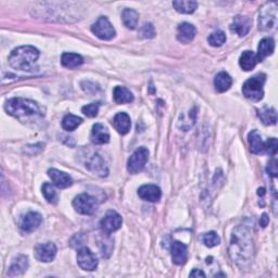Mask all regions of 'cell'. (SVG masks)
Instances as JSON below:
<instances>
[{"label": "cell", "mask_w": 278, "mask_h": 278, "mask_svg": "<svg viewBox=\"0 0 278 278\" xmlns=\"http://www.w3.org/2000/svg\"><path fill=\"white\" fill-rule=\"evenodd\" d=\"M113 98L118 104H130L134 101V96L128 90L126 87L118 86L113 90Z\"/></svg>", "instance_id": "cell-23"}, {"label": "cell", "mask_w": 278, "mask_h": 278, "mask_svg": "<svg viewBox=\"0 0 278 278\" xmlns=\"http://www.w3.org/2000/svg\"><path fill=\"white\" fill-rule=\"evenodd\" d=\"M201 240L208 248H214L220 244V238L216 232H210L204 234V235L202 236Z\"/></svg>", "instance_id": "cell-32"}, {"label": "cell", "mask_w": 278, "mask_h": 278, "mask_svg": "<svg viewBox=\"0 0 278 278\" xmlns=\"http://www.w3.org/2000/svg\"><path fill=\"white\" fill-rule=\"evenodd\" d=\"M197 30L194 26L189 23H182L178 26V40L182 44H190L196 37Z\"/></svg>", "instance_id": "cell-20"}, {"label": "cell", "mask_w": 278, "mask_h": 278, "mask_svg": "<svg viewBox=\"0 0 278 278\" xmlns=\"http://www.w3.org/2000/svg\"><path fill=\"white\" fill-rule=\"evenodd\" d=\"M148 160H149L148 149L144 147L137 149L130 158L128 163V170L132 175L140 173L144 168V166H146Z\"/></svg>", "instance_id": "cell-7"}, {"label": "cell", "mask_w": 278, "mask_h": 278, "mask_svg": "<svg viewBox=\"0 0 278 278\" xmlns=\"http://www.w3.org/2000/svg\"><path fill=\"white\" fill-rule=\"evenodd\" d=\"M73 206L82 216H92L98 210V202L90 194H83L74 199Z\"/></svg>", "instance_id": "cell-5"}, {"label": "cell", "mask_w": 278, "mask_h": 278, "mask_svg": "<svg viewBox=\"0 0 278 278\" xmlns=\"http://www.w3.org/2000/svg\"><path fill=\"white\" fill-rule=\"evenodd\" d=\"M62 66L66 68H78L84 63L83 58L76 54H63L61 58Z\"/></svg>", "instance_id": "cell-28"}, {"label": "cell", "mask_w": 278, "mask_h": 278, "mask_svg": "<svg viewBox=\"0 0 278 278\" xmlns=\"http://www.w3.org/2000/svg\"><path fill=\"white\" fill-rule=\"evenodd\" d=\"M122 20L126 28L128 30H134L137 28L138 21H139V14L135 10L132 9H125L122 14Z\"/></svg>", "instance_id": "cell-29"}, {"label": "cell", "mask_w": 278, "mask_h": 278, "mask_svg": "<svg viewBox=\"0 0 278 278\" xmlns=\"http://www.w3.org/2000/svg\"><path fill=\"white\" fill-rule=\"evenodd\" d=\"M4 109L9 116L21 120V121L28 118H42L45 116L38 104L33 100L24 98H14L8 100Z\"/></svg>", "instance_id": "cell-3"}, {"label": "cell", "mask_w": 278, "mask_h": 278, "mask_svg": "<svg viewBox=\"0 0 278 278\" xmlns=\"http://www.w3.org/2000/svg\"><path fill=\"white\" fill-rule=\"evenodd\" d=\"M268 175L272 176V178H277L278 166H277V161L276 160H273L272 162H270L268 166Z\"/></svg>", "instance_id": "cell-39"}, {"label": "cell", "mask_w": 278, "mask_h": 278, "mask_svg": "<svg viewBox=\"0 0 278 278\" xmlns=\"http://www.w3.org/2000/svg\"><path fill=\"white\" fill-rule=\"evenodd\" d=\"M232 85V78L230 75L226 72H220L216 75V80H214V86L218 92H225L230 90Z\"/></svg>", "instance_id": "cell-24"}, {"label": "cell", "mask_w": 278, "mask_h": 278, "mask_svg": "<svg viewBox=\"0 0 278 278\" xmlns=\"http://www.w3.org/2000/svg\"><path fill=\"white\" fill-rule=\"evenodd\" d=\"M208 44H210L212 47H222L226 42L227 38H226V35L224 32L218 30V32H214V33H212L210 35V37H208Z\"/></svg>", "instance_id": "cell-34"}, {"label": "cell", "mask_w": 278, "mask_h": 278, "mask_svg": "<svg viewBox=\"0 0 278 278\" xmlns=\"http://www.w3.org/2000/svg\"><path fill=\"white\" fill-rule=\"evenodd\" d=\"M230 256L240 268H248L254 261V235L248 226L240 225L234 230L230 244Z\"/></svg>", "instance_id": "cell-1"}, {"label": "cell", "mask_w": 278, "mask_h": 278, "mask_svg": "<svg viewBox=\"0 0 278 278\" xmlns=\"http://www.w3.org/2000/svg\"><path fill=\"white\" fill-rule=\"evenodd\" d=\"M249 144H250V151L254 154H260L264 151V142L262 140L261 135L258 134V130H252L249 137Z\"/></svg>", "instance_id": "cell-26"}, {"label": "cell", "mask_w": 278, "mask_h": 278, "mask_svg": "<svg viewBox=\"0 0 278 278\" xmlns=\"http://www.w3.org/2000/svg\"><path fill=\"white\" fill-rule=\"evenodd\" d=\"M48 176L54 182V184L60 188V189H66L71 187L73 184V180L71 178V176L68 175L66 173H63L59 170L52 168L48 170Z\"/></svg>", "instance_id": "cell-15"}, {"label": "cell", "mask_w": 278, "mask_h": 278, "mask_svg": "<svg viewBox=\"0 0 278 278\" xmlns=\"http://www.w3.org/2000/svg\"><path fill=\"white\" fill-rule=\"evenodd\" d=\"M56 247L52 242L40 244L36 246L35 248V258L40 262L42 263H50L54 260L56 256Z\"/></svg>", "instance_id": "cell-12"}, {"label": "cell", "mask_w": 278, "mask_h": 278, "mask_svg": "<svg viewBox=\"0 0 278 278\" xmlns=\"http://www.w3.org/2000/svg\"><path fill=\"white\" fill-rule=\"evenodd\" d=\"M190 277H206V274L200 270H194L190 273Z\"/></svg>", "instance_id": "cell-41"}, {"label": "cell", "mask_w": 278, "mask_h": 278, "mask_svg": "<svg viewBox=\"0 0 278 278\" xmlns=\"http://www.w3.org/2000/svg\"><path fill=\"white\" fill-rule=\"evenodd\" d=\"M258 118L265 125H275L277 122V113L274 108H268L265 106L262 110L258 111Z\"/></svg>", "instance_id": "cell-30"}, {"label": "cell", "mask_w": 278, "mask_h": 278, "mask_svg": "<svg viewBox=\"0 0 278 278\" xmlns=\"http://www.w3.org/2000/svg\"><path fill=\"white\" fill-rule=\"evenodd\" d=\"M278 149V144L276 138H270L264 144V151L270 156H276Z\"/></svg>", "instance_id": "cell-37"}, {"label": "cell", "mask_w": 278, "mask_h": 278, "mask_svg": "<svg viewBox=\"0 0 278 278\" xmlns=\"http://www.w3.org/2000/svg\"><path fill=\"white\" fill-rule=\"evenodd\" d=\"M172 258L176 265H184L188 260V249L184 244L174 242L172 244Z\"/></svg>", "instance_id": "cell-18"}, {"label": "cell", "mask_w": 278, "mask_h": 278, "mask_svg": "<svg viewBox=\"0 0 278 278\" xmlns=\"http://www.w3.org/2000/svg\"><path fill=\"white\" fill-rule=\"evenodd\" d=\"M42 222V218L40 213L30 212L22 218L20 227H21L22 232L30 234V232H35L37 228H38Z\"/></svg>", "instance_id": "cell-13"}, {"label": "cell", "mask_w": 278, "mask_h": 278, "mask_svg": "<svg viewBox=\"0 0 278 278\" xmlns=\"http://www.w3.org/2000/svg\"><path fill=\"white\" fill-rule=\"evenodd\" d=\"M90 139L92 142L94 144H106L110 142V132L102 124H94L92 130Z\"/></svg>", "instance_id": "cell-17"}, {"label": "cell", "mask_w": 278, "mask_h": 278, "mask_svg": "<svg viewBox=\"0 0 278 278\" xmlns=\"http://www.w3.org/2000/svg\"><path fill=\"white\" fill-rule=\"evenodd\" d=\"M42 194L45 196V198L49 204H58V194H56V192L54 190V188L52 187V184H49V182H45V184H44Z\"/></svg>", "instance_id": "cell-33"}, {"label": "cell", "mask_w": 278, "mask_h": 278, "mask_svg": "<svg viewBox=\"0 0 278 278\" xmlns=\"http://www.w3.org/2000/svg\"><path fill=\"white\" fill-rule=\"evenodd\" d=\"M277 18V4L270 2L262 8L258 18V28L261 30H270L275 26Z\"/></svg>", "instance_id": "cell-6"}, {"label": "cell", "mask_w": 278, "mask_h": 278, "mask_svg": "<svg viewBox=\"0 0 278 278\" xmlns=\"http://www.w3.org/2000/svg\"><path fill=\"white\" fill-rule=\"evenodd\" d=\"M86 168L99 178H106L109 175V168L104 158L100 154H94L86 163Z\"/></svg>", "instance_id": "cell-11"}, {"label": "cell", "mask_w": 278, "mask_h": 278, "mask_svg": "<svg viewBox=\"0 0 278 278\" xmlns=\"http://www.w3.org/2000/svg\"><path fill=\"white\" fill-rule=\"evenodd\" d=\"M173 7L175 10L182 14H192L197 10L198 4L190 0H176L173 2Z\"/></svg>", "instance_id": "cell-27"}, {"label": "cell", "mask_w": 278, "mask_h": 278, "mask_svg": "<svg viewBox=\"0 0 278 278\" xmlns=\"http://www.w3.org/2000/svg\"><path fill=\"white\" fill-rule=\"evenodd\" d=\"M78 263L82 270L86 272H92L98 268V258L88 248L80 249L78 254Z\"/></svg>", "instance_id": "cell-10"}, {"label": "cell", "mask_w": 278, "mask_h": 278, "mask_svg": "<svg viewBox=\"0 0 278 278\" xmlns=\"http://www.w3.org/2000/svg\"><path fill=\"white\" fill-rule=\"evenodd\" d=\"M268 223H270V218L268 216V214H263V216L261 218V220H260L261 226L263 227V228H265V227L268 225Z\"/></svg>", "instance_id": "cell-40"}, {"label": "cell", "mask_w": 278, "mask_h": 278, "mask_svg": "<svg viewBox=\"0 0 278 278\" xmlns=\"http://www.w3.org/2000/svg\"><path fill=\"white\" fill-rule=\"evenodd\" d=\"M92 32L101 40H111L114 38L116 32L106 16H100L92 26Z\"/></svg>", "instance_id": "cell-8"}, {"label": "cell", "mask_w": 278, "mask_h": 278, "mask_svg": "<svg viewBox=\"0 0 278 278\" xmlns=\"http://www.w3.org/2000/svg\"><path fill=\"white\" fill-rule=\"evenodd\" d=\"M266 82V75L265 74H256V76L251 78L246 82L242 92L244 97L254 101V102H258V101H261L264 97V84Z\"/></svg>", "instance_id": "cell-4"}, {"label": "cell", "mask_w": 278, "mask_h": 278, "mask_svg": "<svg viewBox=\"0 0 278 278\" xmlns=\"http://www.w3.org/2000/svg\"><path fill=\"white\" fill-rule=\"evenodd\" d=\"M138 196L148 202H158L162 197L161 189L156 185H144L139 188Z\"/></svg>", "instance_id": "cell-16"}, {"label": "cell", "mask_w": 278, "mask_h": 278, "mask_svg": "<svg viewBox=\"0 0 278 278\" xmlns=\"http://www.w3.org/2000/svg\"><path fill=\"white\" fill-rule=\"evenodd\" d=\"M239 64L246 72H249L254 70L258 64L256 54L254 52H244L239 59Z\"/></svg>", "instance_id": "cell-25"}, {"label": "cell", "mask_w": 278, "mask_h": 278, "mask_svg": "<svg viewBox=\"0 0 278 278\" xmlns=\"http://www.w3.org/2000/svg\"><path fill=\"white\" fill-rule=\"evenodd\" d=\"M99 108H100V104H88L83 106V109H82V112L84 113V114L87 118H96L99 113Z\"/></svg>", "instance_id": "cell-35"}, {"label": "cell", "mask_w": 278, "mask_h": 278, "mask_svg": "<svg viewBox=\"0 0 278 278\" xmlns=\"http://www.w3.org/2000/svg\"><path fill=\"white\" fill-rule=\"evenodd\" d=\"M252 26V21L247 16H237L234 18V22L230 25V30L240 37H244L249 34Z\"/></svg>", "instance_id": "cell-14"}, {"label": "cell", "mask_w": 278, "mask_h": 278, "mask_svg": "<svg viewBox=\"0 0 278 278\" xmlns=\"http://www.w3.org/2000/svg\"><path fill=\"white\" fill-rule=\"evenodd\" d=\"M113 125L121 135H126L130 130L132 121L128 113H118L113 120Z\"/></svg>", "instance_id": "cell-21"}, {"label": "cell", "mask_w": 278, "mask_h": 278, "mask_svg": "<svg viewBox=\"0 0 278 278\" xmlns=\"http://www.w3.org/2000/svg\"><path fill=\"white\" fill-rule=\"evenodd\" d=\"M40 50L33 46H22L14 49L9 56L12 68L21 72H34L37 70L36 62L40 58Z\"/></svg>", "instance_id": "cell-2"}, {"label": "cell", "mask_w": 278, "mask_h": 278, "mask_svg": "<svg viewBox=\"0 0 278 278\" xmlns=\"http://www.w3.org/2000/svg\"><path fill=\"white\" fill-rule=\"evenodd\" d=\"M274 50H275V42L273 38L266 37V38L262 40L258 49V54H256L258 62H262L266 59L268 56L273 54Z\"/></svg>", "instance_id": "cell-19"}, {"label": "cell", "mask_w": 278, "mask_h": 278, "mask_svg": "<svg viewBox=\"0 0 278 278\" xmlns=\"http://www.w3.org/2000/svg\"><path fill=\"white\" fill-rule=\"evenodd\" d=\"M82 123H83V120H82L80 118L75 116L73 114H68L63 118L62 128H64V130H66V132H73L76 130Z\"/></svg>", "instance_id": "cell-31"}, {"label": "cell", "mask_w": 278, "mask_h": 278, "mask_svg": "<svg viewBox=\"0 0 278 278\" xmlns=\"http://www.w3.org/2000/svg\"><path fill=\"white\" fill-rule=\"evenodd\" d=\"M85 242H86V237L84 234H76V235L72 238L70 244H71L73 248H80L82 246L85 244Z\"/></svg>", "instance_id": "cell-38"}, {"label": "cell", "mask_w": 278, "mask_h": 278, "mask_svg": "<svg viewBox=\"0 0 278 278\" xmlns=\"http://www.w3.org/2000/svg\"><path fill=\"white\" fill-rule=\"evenodd\" d=\"M123 220L122 216L116 211H109L106 214V216L100 222V227L106 235L118 230L122 227Z\"/></svg>", "instance_id": "cell-9"}, {"label": "cell", "mask_w": 278, "mask_h": 278, "mask_svg": "<svg viewBox=\"0 0 278 278\" xmlns=\"http://www.w3.org/2000/svg\"><path fill=\"white\" fill-rule=\"evenodd\" d=\"M140 35L142 38L146 40H151L156 36V30L154 26L151 23H146L144 25L140 30Z\"/></svg>", "instance_id": "cell-36"}, {"label": "cell", "mask_w": 278, "mask_h": 278, "mask_svg": "<svg viewBox=\"0 0 278 278\" xmlns=\"http://www.w3.org/2000/svg\"><path fill=\"white\" fill-rule=\"evenodd\" d=\"M28 260L26 256H18L16 260L12 263L11 268H9L8 275L11 277H16V276H20L22 275L25 270H28Z\"/></svg>", "instance_id": "cell-22"}]
</instances>
